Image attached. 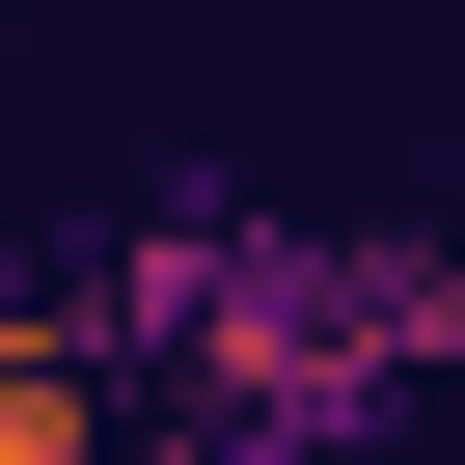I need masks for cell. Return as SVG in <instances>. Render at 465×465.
Wrapping results in <instances>:
<instances>
[{"mask_svg": "<svg viewBox=\"0 0 465 465\" xmlns=\"http://www.w3.org/2000/svg\"><path fill=\"white\" fill-rule=\"evenodd\" d=\"M110 329H137V411H192V438H356L383 383L465 356V247L164 192V219H110Z\"/></svg>", "mask_w": 465, "mask_h": 465, "instance_id": "6da1fadb", "label": "cell"}, {"mask_svg": "<svg viewBox=\"0 0 465 465\" xmlns=\"http://www.w3.org/2000/svg\"><path fill=\"white\" fill-rule=\"evenodd\" d=\"M137 438V329L110 274H0V465H110Z\"/></svg>", "mask_w": 465, "mask_h": 465, "instance_id": "7a4b0ae2", "label": "cell"}]
</instances>
